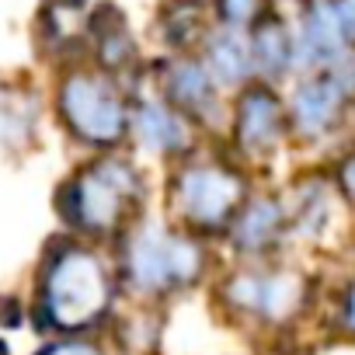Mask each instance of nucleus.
Returning <instances> with one entry per match:
<instances>
[{
    "mask_svg": "<svg viewBox=\"0 0 355 355\" xmlns=\"http://www.w3.org/2000/svg\"><path fill=\"white\" fill-rule=\"evenodd\" d=\"M348 108H355V56L327 70L296 77V87L286 105L289 129L306 143H320L334 136L345 125Z\"/></svg>",
    "mask_w": 355,
    "mask_h": 355,
    "instance_id": "nucleus-7",
    "label": "nucleus"
},
{
    "mask_svg": "<svg viewBox=\"0 0 355 355\" xmlns=\"http://www.w3.org/2000/svg\"><path fill=\"white\" fill-rule=\"evenodd\" d=\"M230 248L244 261H265L282 241H289V223H286V202L272 196H254L241 206L234 223L227 227Z\"/></svg>",
    "mask_w": 355,
    "mask_h": 355,
    "instance_id": "nucleus-12",
    "label": "nucleus"
},
{
    "mask_svg": "<svg viewBox=\"0 0 355 355\" xmlns=\"http://www.w3.org/2000/svg\"><path fill=\"white\" fill-rule=\"evenodd\" d=\"M303 4H310V0H303Z\"/></svg>",
    "mask_w": 355,
    "mask_h": 355,
    "instance_id": "nucleus-25",
    "label": "nucleus"
},
{
    "mask_svg": "<svg viewBox=\"0 0 355 355\" xmlns=\"http://www.w3.org/2000/svg\"><path fill=\"white\" fill-rule=\"evenodd\" d=\"M87 39H91L98 70H105L112 77H122V73H129L136 67V39H132V28H129L125 15L115 4H101L91 15Z\"/></svg>",
    "mask_w": 355,
    "mask_h": 355,
    "instance_id": "nucleus-15",
    "label": "nucleus"
},
{
    "mask_svg": "<svg viewBox=\"0 0 355 355\" xmlns=\"http://www.w3.org/2000/svg\"><path fill=\"white\" fill-rule=\"evenodd\" d=\"M334 8H338V18H341V25H345L348 42L355 46V0H334Z\"/></svg>",
    "mask_w": 355,
    "mask_h": 355,
    "instance_id": "nucleus-23",
    "label": "nucleus"
},
{
    "mask_svg": "<svg viewBox=\"0 0 355 355\" xmlns=\"http://www.w3.org/2000/svg\"><path fill=\"white\" fill-rule=\"evenodd\" d=\"M199 60L213 73L220 87H248L254 84V53H251V28L234 25H209L199 42Z\"/></svg>",
    "mask_w": 355,
    "mask_h": 355,
    "instance_id": "nucleus-13",
    "label": "nucleus"
},
{
    "mask_svg": "<svg viewBox=\"0 0 355 355\" xmlns=\"http://www.w3.org/2000/svg\"><path fill=\"white\" fill-rule=\"evenodd\" d=\"M157 91L182 112L192 125L220 122V84L199 56H167L157 73Z\"/></svg>",
    "mask_w": 355,
    "mask_h": 355,
    "instance_id": "nucleus-11",
    "label": "nucleus"
},
{
    "mask_svg": "<svg viewBox=\"0 0 355 355\" xmlns=\"http://www.w3.org/2000/svg\"><path fill=\"white\" fill-rule=\"evenodd\" d=\"M220 303L244 324L279 331L300 320L310 303V282L303 272L272 261H248L220 286Z\"/></svg>",
    "mask_w": 355,
    "mask_h": 355,
    "instance_id": "nucleus-5",
    "label": "nucleus"
},
{
    "mask_svg": "<svg viewBox=\"0 0 355 355\" xmlns=\"http://www.w3.org/2000/svg\"><path fill=\"white\" fill-rule=\"evenodd\" d=\"M289 129V112L282 105V98L272 91V84H248L237 94L234 105V139L241 157L248 160H265L272 157Z\"/></svg>",
    "mask_w": 355,
    "mask_h": 355,
    "instance_id": "nucleus-8",
    "label": "nucleus"
},
{
    "mask_svg": "<svg viewBox=\"0 0 355 355\" xmlns=\"http://www.w3.org/2000/svg\"><path fill=\"white\" fill-rule=\"evenodd\" d=\"M49 11H84L87 0H46Z\"/></svg>",
    "mask_w": 355,
    "mask_h": 355,
    "instance_id": "nucleus-24",
    "label": "nucleus"
},
{
    "mask_svg": "<svg viewBox=\"0 0 355 355\" xmlns=\"http://www.w3.org/2000/svg\"><path fill=\"white\" fill-rule=\"evenodd\" d=\"M338 189L355 202V153H348L345 164H341V171H338Z\"/></svg>",
    "mask_w": 355,
    "mask_h": 355,
    "instance_id": "nucleus-22",
    "label": "nucleus"
},
{
    "mask_svg": "<svg viewBox=\"0 0 355 355\" xmlns=\"http://www.w3.org/2000/svg\"><path fill=\"white\" fill-rule=\"evenodd\" d=\"M248 202L244 174L227 160H185L171 178V206L192 234H227Z\"/></svg>",
    "mask_w": 355,
    "mask_h": 355,
    "instance_id": "nucleus-6",
    "label": "nucleus"
},
{
    "mask_svg": "<svg viewBox=\"0 0 355 355\" xmlns=\"http://www.w3.org/2000/svg\"><path fill=\"white\" fill-rule=\"evenodd\" d=\"M129 105L132 91L119 77L98 67H73L63 73L56 91V108L67 132L94 150H115L129 136Z\"/></svg>",
    "mask_w": 355,
    "mask_h": 355,
    "instance_id": "nucleus-4",
    "label": "nucleus"
},
{
    "mask_svg": "<svg viewBox=\"0 0 355 355\" xmlns=\"http://www.w3.org/2000/svg\"><path fill=\"white\" fill-rule=\"evenodd\" d=\"M39 132V98L25 87H0V150L18 153Z\"/></svg>",
    "mask_w": 355,
    "mask_h": 355,
    "instance_id": "nucleus-17",
    "label": "nucleus"
},
{
    "mask_svg": "<svg viewBox=\"0 0 355 355\" xmlns=\"http://www.w3.org/2000/svg\"><path fill=\"white\" fill-rule=\"evenodd\" d=\"M35 355H108V348L91 334H56Z\"/></svg>",
    "mask_w": 355,
    "mask_h": 355,
    "instance_id": "nucleus-20",
    "label": "nucleus"
},
{
    "mask_svg": "<svg viewBox=\"0 0 355 355\" xmlns=\"http://www.w3.org/2000/svg\"><path fill=\"white\" fill-rule=\"evenodd\" d=\"M143 202L146 182L139 167L112 150L73 171L56 196L63 223L80 237H122L139 220Z\"/></svg>",
    "mask_w": 355,
    "mask_h": 355,
    "instance_id": "nucleus-2",
    "label": "nucleus"
},
{
    "mask_svg": "<svg viewBox=\"0 0 355 355\" xmlns=\"http://www.w3.org/2000/svg\"><path fill=\"white\" fill-rule=\"evenodd\" d=\"M338 216V185L324 174H310L293 189V199L286 202V223L289 241H324L331 230V220Z\"/></svg>",
    "mask_w": 355,
    "mask_h": 355,
    "instance_id": "nucleus-14",
    "label": "nucleus"
},
{
    "mask_svg": "<svg viewBox=\"0 0 355 355\" xmlns=\"http://www.w3.org/2000/svg\"><path fill=\"white\" fill-rule=\"evenodd\" d=\"M334 327H338L345 338H355V275L348 279V286H345L341 296H338V306H334Z\"/></svg>",
    "mask_w": 355,
    "mask_h": 355,
    "instance_id": "nucleus-21",
    "label": "nucleus"
},
{
    "mask_svg": "<svg viewBox=\"0 0 355 355\" xmlns=\"http://www.w3.org/2000/svg\"><path fill=\"white\" fill-rule=\"evenodd\" d=\"M157 25H160L157 32L164 35L171 49L199 46L206 35V8H202V0H167Z\"/></svg>",
    "mask_w": 355,
    "mask_h": 355,
    "instance_id": "nucleus-18",
    "label": "nucleus"
},
{
    "mask_svg": "<svg viewBox=\"0 0 355 355\" xmlns=\"http://www.w3.org/2000/svg\"><path fill=\"white\" fill-rule=\"evenodd\" d=\"M119 272L87 241H53L35 282V320L53 334H91L115 306Z\"/></svg>",
    "mask_w": 355,
    "mask_h": 355,
    "instance_id": "nucleus-1",
    "label": "nucleus"
},
{
    "mask_svg": "<svg viewBox=\"0 0 355 355\" xmlns=\"http://www.w3.org/2000/svg\"><path fill=\"white\" fill-rule=\"evenodd\" d=\"M213 11H216L220 25L251 28L268 8H265V0H213Z\"/></svg>",
    "mask_w": 355,
    "mask_h": 355,
    "instance_id": "nucleus-19",
    "label": "nucleus"
},
{
    "mask_svg": "<svg viewBox=\"0 0 355 355\" xmlns=\"http://www.w3.org/2000/svg\"><path fill=\"white\" fill-rule=\"evenodd\" d=\"M206 248L199 234L174 227L136 220L119 244V286H125L139 300H167L192 289L206 275Z\"/></svg>",
    "mask_w": 355,
    "mask_h": 355,
    "instance_id": "nucleus-3",
    "label": "nucleus"
},
{
    "mask_svg": "<svg viewBox=\"0 0 355 355\" xmlns=\"http://www.w3.org/2000/svg\"><path fill=\"white\" fill-rule=\"evenodd\" d=\"M192 122L157 87H139L129 105V136L153 157H182L192 150Z\"/></svg>",
    "mask_w": 355,
    "mask_h": 355,
    "instance_id": "nucleus-10",
    "label": "nucleus"
},
{
    "mask_svg": "<svg viewBox=\"0 0 355 355\" xmlns=\"http://www.w3.org/2000/svg\"><path fill=\"white\" fill-rule=\"evenodd\" d=\"M348 56H355V46L345 35L334 0L303 4V15L293 28V73L303 77L313 70H327Z\"/></svg>",
    "mask_w": 355,
    "mask_h": 355,
    "instance_id": "nucleus-9",
    "label": "nucleus"
},
{
    "mask_svg": "<svg viewBox=\"0 0 355 355\" xmlns=\"http://www.w3.org/2000/svg\"><path fill=\"white\" fill-rule=\"evenodd\" d=\"M251 53H254V80L275 84L286 73H293V28L265 11L251 25Z\"/></svg>",
    "mask_w": 355,
    "mask_h": 355,
    "instance_id": "nucleus-16",
    "label": "nucleus"
}]
</instances>
